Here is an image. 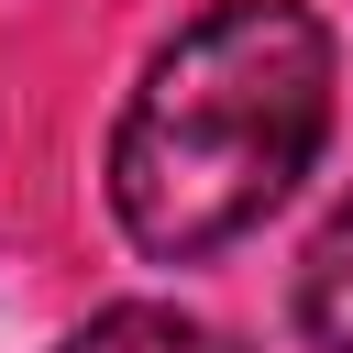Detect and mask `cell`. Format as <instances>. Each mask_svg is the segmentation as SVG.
<instances>
[{
  "label": "cell",
  "instance_id": "cell-2",
  "mask_svg": "<svg viewBox=\"0 0 353 353\" xmlns=\"http://www.w3.org/2000/svg\"><path fill=\"white\" fill-rule=\"evenodd\" d=\"M298 331H309L320 353H353V199L320 221V243H309V265H298Z\"/></svg>",
  "mask_w": 353,
  "mask_h": 353
},
{
  "label": "cell",
  "instance_id": "cell-1",
  "mask_svg": "<svg viewBox=\"0 0 353 353\" xmlns=\"http://www.w3.org/2000/svg\"><path fill=\"white\" fill-rule=\"evenodd\" d=\"M331 132V33L298 0H210L176 22L121 99L110 210L154 265L243 243Z\"/></svg>",
  "mask_w": 353,
  "mask_h": 353
},
{
  "label": "cell",
  "instance_id": "cell-3",
  "mask_svg": "<svg viewBox=\"0 0 353 353\" xmlns=\"http://www.w3.org/2000/svg\"><path fill=\"white\" fill-rule=\"evenodd\" d=\"M66 353H232L210 320H188V309H165V298H121V309H99L88 331H66Z\"/></svg>",
  "mask_w": 353,
  "mask_h": 353
}]
</instances>
